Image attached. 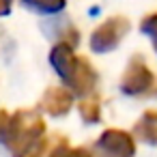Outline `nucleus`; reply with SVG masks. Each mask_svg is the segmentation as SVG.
I'll return each mask as SVG.
<instances>
[{"label":"nucleus","mask_w":157,"mask_h":157,"mask_svg":"<svg viewBox=\"0 0 157 157\" xmlns=\"http://www.w3.org/2000/svg\"><path fill=\"white\" fill-rule=\"evenodd\" d=\"M50 63L73 95H90L95 90L97 73L93 65L80 58L69 43H58L50 54Z\"/></svg>","instance_id":"f03ea898"},{"label":"nucleus","mask_w":157,"mask_h":157,"mask_svg":"<svg viewBox=\"0 0 157 157\" xmlns=\"http://www.w3.org/2000/svg\"><path fill=\"white\" fill-rule=\"evenodd\" d=\"M99 157H136V142L127 131L108 129L97 140Z\"/></svg>","instance_id":"20e7f679"},{"label":"nucleus","mask_w":157,"mask_h":157,"mask_svg":"<svg viewBox=\"0 0 157 157\" xmlns=\"http://www.w3.org/2000/svg\"><path fill=\"white\" fill-rule=\"evenodd\" d=\"M22 5L37 13H58L65 9V0H22Z\"/></svg>","instance_id":"6e6552de"},{"label":"nucleus","mask_w":157,"mask_h":157,"mask_svg":"<svg viewBox=\"0 0 157 157\" xmlns=\"http://www.w3.org/2000/svg\"><path fill=\"white\" fill-rule=\"evenodd\" d=\"M129 33V22L125 17H110L90 35V50L97 54H105L118 48L123 37Z\"/></svg>","instance_id":"7ed1b4c3"},{"label":"nucleus","mask_w":157,"mask_h":157,"mask_svg":"<svg viewBox=\"0 0 157 157\" xmlns=\"http://www.w3.org/2000/svg\"><path fill=\"white\" fill-rule=\"evenodd\" d=\"M136 133L142 142L146 144H157V112H146L138 125H136Z\"/></svg>","instance_id":"0eeeda50"},{"label":"nucleus","mask_w":157,"mask_h":157,"mask_svg":"<svg viewBox=\"0 0 157 157\" xmlns=\"http://www.w3.org/2000/svg\"><path fill=\"white\" fill-rule=\"evenodd\" d=\"M11 5H13V0H0V17L9 15V11H11Z\"/></svg>","instance_id":"ddd939ff"},{"label":"nucleus","mask_w":157,"mask_h":157,"mask_svg":"<svg viewBox=\"0 0 157 157\" xmlns=\"http://www.w3.org/2000/svg\"><path fill=\"white\" fill-rule=\"evenodd\" d=\"M140 30L151 37L153 48H155V52H157V13H151L148 17H144L142 24H140Z\"/></svg>","instance_id":"9b49d317"},{"label":"nucleus","mask_w":157,"mask_h":157,"mask_svg":"<svg viewBox=\"0 0 157 157\" xmlns=\"http://www.w3.org/2000/svg\"><path fill=\"white\" fill-rule=\"evenodd\" d=\"M50 157H93V153L88 151V148H82V146H69V144H58L52 153H50Z\"/></svg>","instance_id":"9d476101"},{"label":"nucleus","mask_w":157,"mask_h":157,"mask_svg":"<svg viewBox=\"0 0 157 157\" xmlns=\"http://www.w3.org/2000/svg\"><path fill=\"white\" fill-rule=\"evenodd\" d=\"M80 116L84 123H99L101 118V108L97 99H86L80 103Z\"/></svg>","instance_id":"1a4fd4ad"},{"label":"nucleus","mask_w":157,"mask_h":157,"mask_svg":"<svg viewBox=\"0 0 157 157\" xmlns=\"http://www.w3.org/2000/svg\"><path fill=\"white\" fill-rule=\"evenodd\" d=\"M73 105V95L65 88H48L41 97V108L50 116H65Z\"/></svg>","instance_id":"423d86ee"},{"label":"nucleus","mask_w":157,"mask_h":157,"mask_svg":"<svg viewBox=\"0 0 157 157\" xmlns=\"http://www.w3.org/2000/svg\"><path fill=\"white\" fill-rule=\"evenodd\" d=\"M45 125L35 110H20L9 118L5 144L13 157H43L45 151Z\"/></svg>","instance_id":"f257e3e1"},{"label":"nucleus","mask_w":157,"mask_h":157,"mask_svg":"<svg viewBox=\"0 0 157 157\" xmlns=\"http://www.w3.org/2000/svg\"><path fill=\"white\" fill-rule=\"evenodd\" d=\"M153 82H155V78H153L151 69L146 67V63L142 58L136 56L129 60V65L121 78V88L127 95H142L153 86Z\"/></svg>","instance_id":"39448f33"},{"label":"nucleus","mask_w":157,"mask_h":157,"mask_svg":"<svg viewBox=\"0 0 157 157\" xmlns=\"http://www.w3.org/2000/svg\"><path fill=\"white\" fill-rule=\"evenodd\" d=\"M9 114L5 110H0V142L5 140V133H7V127H9Z\"/></svg>","instance_id":"f8f14e48"}]
</instances>
